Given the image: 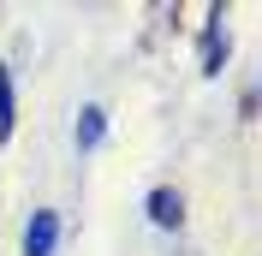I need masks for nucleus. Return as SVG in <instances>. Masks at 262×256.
<instances>
[{
	"instance_id": "3",
	"label": "nucleus",
	"mask_w": 262,
	"mask_h": 256,
	"mask_svg": "<svg viewBox=\"0 0 262 256\" xmlns=\"http://www.w3.org/2000/svg\"><path fill=\"white\" fill-rule=\"evenodd\" d=\"M0 131H12V78L0 72Z\"/></svg>"
},
{
	"instance_id": "1",
	"label": "nucleus",
	"mask_w": 262,
	"mask_h": 256,
	"mask_svg": "<svg viewBox=\"0 0 262 256\" xmlns=\"http://www.w3.org/2000/svg\"><path fill=\"white\" fill-rule=\"evenodd\" d=\"M54 239H60V215L54 208H36L30 226H24V256H54Z\"/></svg>"
},
{
	"instance_id": "2",
	"label": "nucleus",
	"mask_w": 262,
	"mask_h": 256,
	"mask_svg": "<svg viewBox=\"0 0 262 256\" xmlns=\"http://www.w3.org/2000/svg\"><path fill=\"white\" fill-rule=\"evenodd\" d=\"M149 215H155L161 226H179V197H173V191H155V197H149Z\"/></svg>"
},
{
	"instance_id": "4",
	"label": "nucleus",
	"mask_w": 262,
	"mask_h": 256,
	"mask_svg": "<svg viewBox=\"0 0 262 256\" xmlns=\"http://www.w3.org/2000/svg\"><path fill=\"white\" fill-rule=\"evenodd\" d=\"M96 137H101V108H90L83 125H78V143H96Z\"/></svg>"
}]
</instances>
